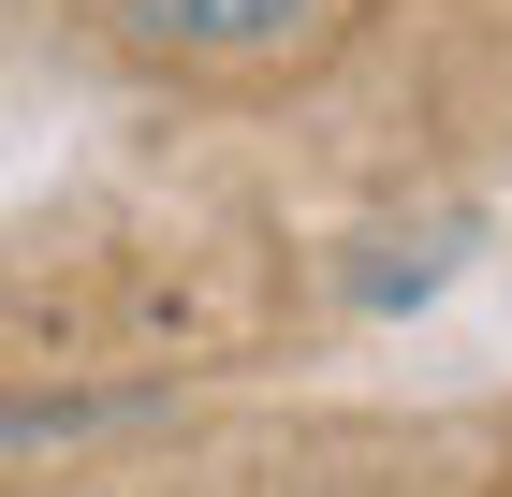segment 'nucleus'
<instances>
[{
    "label": "nucleus",
    "mask_w": 512,
    "mask_h": 497,
    "mask_svg": "<svg viewBox=\"0 0 512 497\" xmlns=\"http://www.w3.org/2000/svg\"><path fill=\"white\" fill-rule=\"evenodd\" d=\"M147 59H278L322 30V0H103Z\"/></svg>",
    "instance_id": "1"
}]
</instances>
